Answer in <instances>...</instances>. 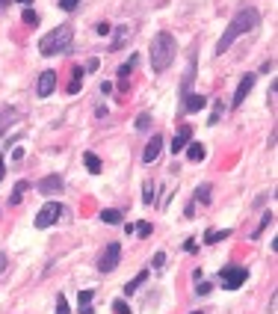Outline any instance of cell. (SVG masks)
Listing matches in <instances>:
<instances>
[{"instance_id":"6da1fadb","label":"cell","mask_w":278,"mask_h":314,"mask_svg":"<svg viewBox=\"0 0 278 314\" xmlns=\"http://www.w3.org/2000/svg\"><path fill=\"white\" fill-rule=\"evenodd\" d=\"M260 24V12L254 9V6H246V9H240L234 18H231V24H228V30L222 33V39L216 42V54H225L240 36H246V33H251L254 27Z\"/></svg>"},{"instance_id":"7a4b0ae2","label":"cell","mask_w":278,"mask_h":314,"mask_svg":"<svg viewBox=\"0 0 278 314\" xmlns=\"http://www.w3.org/2000/svg\"><path fill=\"white\" fill-rule=\"evenodd\" d=\"M71 42H74V30H71V24H60L57 30H51L48 36H42V42H39V54H42V57L68 54V51H71Z\"/></svg>"},{"instance_id":"3957f363","label":"cell","mask_w":278,"mask_h":314,"mask_svg":"<svg viewBox=\"0 0 278 314\" xmlns=\"http://www.w3.org/2000/svg\"><path fill=\"white\" fill-rule=\"evenodd\" d=\"M175 36L166 30H160L151 39V68L154 71H166L169 65H172V60H175Z\"/></svg>"},{"instance_id":"277c9868","label":"cell","mask_w":278,"mask_h":314,"mask_svg":"<svg viewBox=\"0 0 278 314\" xmlns=\"http://www.w3.org/2000/svg\"><path fill=\"white\" fill-rule=\"evenodd\" d=\"M60 217H62V205H60V202H45L42 211L36 214V228H51Z\"/></svg>"},{"instance_id":"5b68a950","label":"cell","mask_w":278,"mask_h":314,"mask_svg":"<svg viewBox=\"0 0 278 314\" xmlns=\"http://www.w3.org/2000/svg\"><path fill=\"white\" fill-rule=\"evenodd\" d=\"M219 279H222V287L225 290H237L240 284L246 282V267H222L219 270Z\"/></svg>"},{"instance_id":"8992f818","label":"cell","mask_w":278,"mask_h":314,"mask_svg":"<svg viewBox=\"0 0 278 314\" xmlns=\"http://www.w3.org/2000/svg\"><path fill=\"white\" fill-rule=\"evenodd\" d=\"M119 261H122V243H107V249H104L101 261H98V270L101 273H113L119 267Z\"/></svg>"},{"instance_id":"52a82bcc","label":"cell","mask_w":278,"mask_h":314,"mask_svg":"<svg viewBox=\"0 0 278 314\" xmlns=\"http://www.w3.org/2000/svg\"><path fill=\"white\" fill-rule=\"evenodd\" d=\"M54 89H57V71H42V77H39V86H36L39 98H48Z\"/></svg>"},{"instance_id":"ba28073f","label":"cell","mask_w":278,"mask_h":314,"mask_svg":"<svg viewBox=\"0 0 278 314\" xmlns=\"http://www.w3.org/2000/svg\"><path fill=\"white\" fill-rule=\"evenodd\" d=\"M251 86H254V74H246L243 80H240V86H237V92H234V101H231V107L237 110L243 101H246V95L251 92Z\"/></svg>"},{"instance_id":"9c48e42d","label":"cell","mask_w":278,"mask_h":314,"mask_svg":"<svg viewBox=\"0 0 278 314\" xmlns=\"http://www.w3.org/2000/svg\"><path fill=\"white\" fill-rule=\"evenodd\" d=\"M113 51H122L124 45L130 42V36H133V30L127 27V24H119V27H113Z\"/></svg>"},{"instance_id":"30bf717a","label":"cell","mask_w":278,"mask_h":314,"mask_svg":"<svg viewBox=\"0 0 278 314\" xmlns=\"http://www.w3.org/2000/svg\"><path fill=\"white\" fill-rule=\"evenodd\" d=\"M62 187H65V184H62L60 175H48V178L39 181V190H42L45 196H57V193H62Z\"/></svg>"},{"instance_id":"8fae6325","label":"cell","mask_w":278,"mask_h":314,"mask_svg":"<svg viewBox=\"0 0 278 314\" xmlns=\"http://www.w3.org/2000/svg\"><path fill=\"white\" fill-rule=\"evenodd\" d=\"M160 148H163V136L154 133L151 136V142L145 145V151H142V163H154L157 157H160Z\"/></svg>"},{"instance_id":"7c38bea8","label":"cell","mask_w":278,"mask_h":314,"mask_svg":"<svg viewBox=\"0 0 278 314\" xmlns=\"http://www.w3.org/2000/svg\"><path fill=\"white\" fill-rule=\"evenodd\" d=\"M189 139H192V130H189V125H181V130H178V133H175V139H172V154L184 151Z\"/></svg>"},{"instance_id":"4fadbf2b","label":"cell","mask_w":278,"mask_h":314,"mask_svg":"<svg viewBox=\"0 0 278 314\" xmlns=\"http://www.w3.org/2000/svg\"><path fill=\"white\" fill-rule=\"evenodd\" d=\"M204 107H207V98H204V95H186L184 98L186 113H198V110H204Z\"/></svg>"},{"instance_id":"5bb4252c","label":"cell","mask_w":278,"mask_h":314,"mask_svg":"<svg viewBox=\"0 0 278 314\" xmlns=\"http://www.w3.org/2000/svg\"><path fill=\"white\" fill-rule=\"evenodd\" d=\"M136 63H139V57L133 54V57H130V60L119 68V89H122V92L127 89V77H130V71H133V65H136Z\"/></svg>"},{"instance_id":"9a60e30c","label":"cell","mask_w":278,"mask_h":314,"mask_svg":"<svg viewBox=\"0 0 278 314\" xmlns=\"http://www.w3.org/2000/svg\"><path fill=\"white\" fill-rule=\"evenodd\" d=\"M186 157L198 163V160H204V157H207V148H204L201 142H186Z\"/></svg>"},{"instance_id":"2e32d148","label":"cell","mask_w":278,"mask_h":314,"mask_svg":"<svg viewBox=\"0 0 278 314\" xmlns=\"http://www.w3.org/2000/svg\"><path fill=\"white\" fill-rule=\"evenodd\" d=\"M145 279H148V270H142V273H136V276H133L130 282L124 284V293H133L136 287H142V284H145Z\"/></svg>"},{"instance_id":"e0dca14e","label":"cell","mask_w":278,"mask_h":314,"mask_svg":"<svg viewBox=\"0 0 278 314\" xmlns=\"http://www.w3.org/2000/svg\"><path fill=\"white\" fill-rule=\"evenodd\" d=\"M83 68H74V77H71V83H68V95H77L80 92V86H83Z\"/></svg>"},{"instance_id":"ac0fdd59","label":"cell","mask_w":278,"mask_h":314,"mask_svg":"<svg viewBox=\"0 0 278 314\" xmlns=\"http://www.w3.org/2000/svg\"><path fill=\"white\" fill-rule=\"evenodd\" d=\"M27 181H18L15 184V190H12V196H9V205H21V199H24V193H27Z\"/></svg>"},{"instance_id":"d6986e66","label":"cell","mask_w":278,"mask_h":314,"mask_svg":"<svg viewBox=\"0 0 278 314\" xmlns=\"http://www.w3.org/2000/svg\"><path fill=\"white\" fill-rule=\"evenodd\" d=\"M101 220L107 222V225H119V222H122V211H116V208H107V211H101Z\"/></svg>"},{"instance_id":"ffe728a7","label":"cell","mask_w":278,"mask_h":314,"mask_svg":"<svg viewBox=\"0 0 278 314\" xmlns=\"http://www.w3.org/2000/svg\"><path fill=\"white\" fill-rule=\"evenodd\" d=\"M15 119H18V110H0V133H6L9 122H15Z\"/></svg>"},{"instance_id":"44dd1931","label":"cell","mask_w":278,"mask_h":314,"mask_svg":"<svg viewBox=\"0 0 278 314\" xmlns=\"http://www.w3.org/2000/svg\"><path fill=\"white\" fill-rule=\"evenodd\" d=\"M83 163H86V169H89L92 175L101 172V160H98V154H92V151H86V154H83Z\"/></svg>"},{"instance_id":"7402d4cb","label":"cell","mask_w":278,"mask_h":314,"mask_svg":"<svg viewBox=\"0 0 278 314\" xmlns=\"http://www.w3.org/2000/svg\"><path fill=\"white\" fill-rule=\"evenodd\" d=\"M228 237H231L228 228H222V231H207V234H204V243H219V240H228Z\"/></svg>"},{"instance_id":"603a6c76","label":"cell","mask_w":278,"mask_h":314,"mask_svg":"<svg viewBox=\"0 0 278 314\" xmlns=\"http://www.w3.org/2000/svg\"><path fill=\"white\" fill-rule=\"evenodd\" d=\"M210 193H213V187H210V184H201V187L195 190V199H198L201 205H207V202H210Z\"/></svg>"},{"instance_id":"cb8c5ba5","label":"cell","mask_w":278,"mask_h":314,"mask_svg":"<svg viewBox=\"0 0 278 314\" xmlns=\"http://www.w3.org/2000/svg\"><path fill=\"white\" fill-rule=\"evenodd\" d=\"M133 127H136V130H148V127H151V116H148V113H139Z\"/></svg>"},{"instance_id":"d4e9b609","label":"cell","mask_w":278,"mask_h":314,"mask_svg":"<svg viewBox=\"0 0 278 314\" xmlns=\"http://www.w3.org/2000/svg\"><path fill=\"white\" fill-rule=\"evenodd\" d=\"M142 202H145V205H151V202H154V184H151V181L142 187Z\"/></svg>"},{"instance_id":"484cf974","label":"cell","mask_w":278,"mask_h":314,"mask_svg":"<svg viewBox=\"0 0 278 314\" xmlns=\"http://www.w3.org/2000/svg\"><path fill=\"white\" fill-rule=\"evenodd\" d=\"M113 311L116 314H130V305H127L124 299H116V302H113Z\"/></svg>"},{"instance_id":"4316f807","label":"cell","mask_w":278,"mask_h":314,"mask_svg":"<svg viewBox=\"0 0 278 314\" xmlns=\"http://www.w3.org/2000/svg\"><path fill=\"white\" fill-rule=\"evenodd\" d=\"M92 296H95V290H80V293H77L80 305H89V302H92Z\"/></svg>"},{"instance_id":"83f0119b","label":"cell","mask_w":278,"mask_h":314,"mask_svg":"<svg viewBox=\"0 0 278 314\" xmlns=\"http://www.w3.org/2000/svg\"><path fill=\"white\" fill-rule=\"evenodd\" d=\"M210 290H213V287H210L207 282H195V293H198V296H207Z\"/></svg>"},{"instance_id":"f1b7e54d","label":"cell","mask_w":278,"mask_h":314,"mask_svg":"<svg viewBox=\"0 0 278 314\" xmlns=\"http://www.w3.org/2000/svg\"><path fill=\"white\" fill-rule=\"evenodd\" d=\"M57 314H68V302H65V296H57Z\"/></svg>"},{"instance_id":"f546056e","label":"cell","mask_w":278,"mask_h":314,"mask_svg":"<svg viewBox=\"0 0 278 314\" xmlns=\"http://www.w3.org/2000/svg\"><path fill=\"white\" fill-rule=\"evenodd\" d=\"M24 24H39V15L33 9H24Z\"/></svg>"},{"instance_id":"4dcf8cb0","label":"cell","mask_w":278,"mask_h":314,"mask_svg":"<svg viewBox=\"0 0 278 314\" xmlns=\"http://www.w3.org/2000/svg\"><path fill=\"white\" fill-rule=\"evenodd\" d=\"M163 264H166V252H157V255H154V261H151V267H154V270H160Z\"/></svg>"},{"instance_id":"1f68e13d","label":"cell","mask_w":278,"mask_h":314,"mask_svg":"<svg viewBox=\"0 0 278 314\" xmlns=\"http://www.w3.org/2000/svg\"><path fill=\"white\" fill-rule=\"evenodd\" d=\"M110 30H113V27H110L107 21H101V24L95 27V33H98V36H110Z\"/></svg>"},{"instance_id":"d6a6232c","label":"cell","mask_w":278,"mask_h":314,"mask_svg":"<svg viewBox=\"0 0 278 314\" xmlns=\"http://www.w3.org/2000/svg\"><path fill=\"white\" fill-rule=\"evenodd\" d=\"M80 0H60V9H65V12H71L74 6H77Z\"/></svg>"},{"instance_id":"836d02e7","label":"cell","mask_w":278,"mask_h":314,"mask_svg":"<svg viewBox=\"0 0 278 314\" xmlns=\"http://www.w3.org/2000/svg\"><path fill=\"white\" fill-rule=\"evenodd\" d=\"M219 116H222V104H216V110H213V116H210V125H216Z\"/></svg>"},{"instance_id":"e575fe53","label":"cell","mask_w":278,"mask_h":314,"mask_svg":"<svg viewBox=\"0 0 278 314\" xmlns=\"http://www.w3.org/2000/svg\"><path fill=\"white\" fill-rule=\"evenodd\" d=\"M139 234H142V237H148V234H151V225H148V222H142V225H139Z\"/></svg>"},{"instance_id":"d590c367","label":"cell","mask_w":278,"mask_h":314,"mask_svg":"<svg viewBox=\"0 0 278 314\" xmlns=\"http://www.w3.org/2000/svg\"><path fill=\"white\" fill-rule=\"evenodd\" d=\"M6 264H9V258H6V255H3V252H0V276H3V273H6Z\"/></svg>"},{"instance_id":"8d00e7d4","label":"cell","mask_w":278,"mask_h":314,"mask_svg":"<svg viewBox=\"0 0 278 314\" xmlns=\"http://www.w3.org/2000/svg\"><path fill=\"white\" fill-rule=\"evenodd\" d=\"M275 220V217H272V214H263V220H260V228H266V225H269V222Z\"/></svg>"},{"instance_id":"74e56055","label":"cell","mask_w":278,"mask_h":314,"mask_svg":"<svg viewBox=\"0 0 278 314\" xmlns=\"http://www.w3.org/2000/svg\"><path fill=\"white\" fill-rule=\"evenodd\" d=\"M278 311V296H272V299H269V314H275Z\"/></svg>"},{"instance_id":"f35d334b","label":"cell","mask_w":278,"mask_h":314,"mask_svg":"<svg viewBox=\"0 0 278 314\" xmlns=\"http://www.w3.org/2000/svg\"><path fill=\"white\" fill-rule=\"evenodd\" d=\"M269 107L275 110V83H272V89H269Z\"/></svg>"},{"instance_id":"ab89813d","label":"cell","mask_w":278,"mask_h":314,"mask_svg":"<svg viewBox=\"0 0 278 314\" xmlns=\"http://www.w3.org/2000/svg\"><path fill=\"white\" fill-rule=\"evenodd\" d=\"M95 68H98V60H89V63H86V68H83V71H95Z\"/></svg>"},{"instance_id":"60d3db41","label":"cell","mask_w":278,"mask_h":314,"mask_svg":"<svg viewBox=\"0 0 278 314\" xmlns=\"http://www.w3.org/2000/svg\"><path fill=\"white\" fill-rule=\"evenodd\" d=\"M80 314H95V311H92V305H80Z\"/></svg>"},{"instance_id":"b9f144b4","label":"cell","mask_w":278,"mask_h":314,"mask_svg":"<svg viewBox=\"0 0 278 314\" xmlns=\"http://www.w3.org/2000/svg\"><path fill=\"white\" fill-rule=\"evenodd\" d=\"M3 172H6V163H3V157H0V181H3Z\"/></svg>"},{"instance_id":"7bdbcfd3","label":"cell","mask_w":278,"mask_h":314,"mask_svg":"<svg viewBox=\"0 0 278 314\" xmlns=\"http://www.w3.org/2000/svg\"><path fill=\"white\" fill-rule=\"evenodd\" d=\"M6 6H9V0H0V12H3V9H6Z\"/></svg>"},{"instance_id":"ee69618b","label":"cell","mask_w":278,"mask_h":314,"mask_svg":"<svg viewBox=\"0 0 278 314\" xmlns=\"http://www.w3.org/2000/svg\"><path fill=\"white\" fill-rule=\"evenodd\" d=\"M189 314H204V311H189Z\"/></svg>"},{"instance_id":"f6af8a7d","label":"cell","mask_w":278,"mask_h":314,"mask_svg":"<svg viewBox=\"0 0 278 314\" xmlns=\"http://www.w3.org/2000/svg\"><path fill=\"white\" fill-rule=\"evenodd\" d=\"M18 3H27V0H18Z\"/></svg>"}]
</instances>
